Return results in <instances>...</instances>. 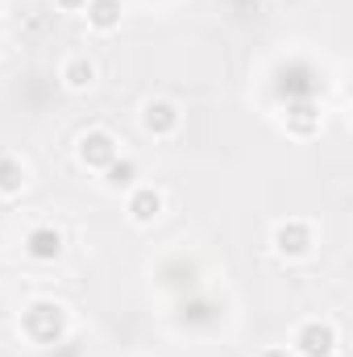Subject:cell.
<instances>
[{
  "instance_id": "6da1fadb",
  "label": "cell",
  "mask_w": 353,
  "mask_h": 357,
  "mask_svg": "<svg viewBox=\"0 0 353 357\" xmlns=\"http://www.w3.org/2000/svg\"><path fill=\"white\" fill-rule=\"evenodd\" d=\"M21 333L33 345H54L67 337V307L59 299H29L21 312Z\"/></svg>"
},
{
  "instance_id": "7a4b0ae2",
  "label": "cell",
  "mask_w": 353,
  "mask_h": 357,
  "mask_svg": "<svg viewBox=\"0 0 353 357\" xmlns=\"http://www.w3.org/2000/svg\"><path fill=\"white\" fill-rule=\"evenodd\" d=\"M287 349H291L295 357H337V349H341V333H337L333 320L312 316V320H299V324H295Z\"/></svg>"
},
{
  "instance_id": "3957f363",
  "label": "cell",
  "mask_w": 353,
  "mask_h": 357,
  "mask_svg": "<svg viewBox=\"0 0 353 357\" xmlns=\"http://www.w3.org/2000/svg\"><path fill=\"white\" fill-rule=\"evenodd\" d=\"M270 245H274V254H278L283 262H303V258H312V250H316V229H312V220H303V216H287V220L274 225Z\"/></svg>"
},
{
  "instance_id": "277c9868",
  "label": "cell",
  "mask_w": 353,
  "mask_h": 357,
  "mask_svg": "<svg viewBox=\"0 0 353 357\" xmlns=\"http://www.w3.org/2000/svg\"><path fill=\"white\" fill-rule=\"evenodd\" d=\"M137 121H142V133L146 137L167 142V137H175L179 125H183V108H179L175 100H167V96H150V100H142Z\"/></svg>"
},
{
  "instance_id": "5b68a950",
  "label": "cell",
  "mask_w": 353,
  "mask_h": 357,
  "mask_svg": "<svg viewBox=\"0 0 353 357\" xmlns=\"http://www.w3.org/2000/svg\"><path fill=\"white\" fill-rule=\"evenodd\" d=\"M112 158H121V142H117V133L112 129H88V133H80V142H75V162L84 167V171H104Z\"/></svg>"
},
{
  "instance_id": "8992f818",
  "label": "cell",
  "mask_w": 353,
  "mask_h": 357,
  "mask_svg": "<svg viewBox=\"0 0 353 357\" xmlns=\"http://www.w3.org/2000/svg\"><path fill=\"white\" fill-rule=\"evenodd\" d=\"M163 212H167V195H163V187H154V183H137V187L125 191V216H129V225L150 229V225L163 220Z\"/></svg>"
},
{
  "instance_id": "52a82bcc",
  "label": "cell",
  "mask_w": 353,
  "mask_h": 357,
  "mask_svg": "<svg viewBox=\"0 0 353 357\" xmlns=\"http://www.w3.org/2000/svg\"><path fill=\"white\" fill-rule=\"evenodd\" d=\"M21 254H25L29 262H38V266H50V262H59V258L67 254V237H63V229H54V225H33V229H25V237H21Z\"/></svg>"
},
{
  "instance_id": "ba28073f",
  "label": "cell",
  "mask_w": 353,
  "mask_h": 357,
  "mask_svg": "<svg viewBox=\"0 0 353 357\" xmlns=\"http://www.w3.org/2000/svg\"><path fill=\"white\" fill-rule=\"evenodd\" d=\"M96 79H100V67H96V59L88 54H67L63 59V67H59V84L67 91H91L96 88Z\"/></svg>"
},
{
  "instance_id": "9c48e42d",
  "label": "cell",
  "mask_w": 353,
  "mask_h": 357,
  "mask_svg": "<svg viewBox=\"0 0 353 357\" xmlns=\"http://www.w3.org/2000/svg\"><path fill=\"white\" fill-rule=\"evenodd\" d=\"M84 17H88V29H91V33H112V29H121L125 4H121V0H88Z\"/></svg>"
},
{
  "instance_id": "30bf717a",
  "label": "cell",
  "mask_w": 353,
  "mask_h": 357,
  "mask_svg": "<svg viewBox=\"0 0 353 357\" xmlns=\"http://www.w3.org/2000/svg\"><path fill=\"white\" fill-rule=\"evenodd\" d=\"M100 178H104V187H108V191H129V187H137V183H142V167H137V158L121 154V158H112V162L100 171Z\"/></svg>"
},
{
  "instance_id": "8fae6325",
  "label": "cell",
  "mask_w": 353,
  "mask_h": 357,
  "mask_svg": "<svg viewBox=\"0 0 353 357\" xmlns=\"http://www.w3.org/2000/svg\"><path fill=\"white\" fill-rule=\"evenodd\" d=\"M25 183H29L25 162H21V158H13V154H0V195H4V199H13V195H21V191H25Z\"/></svg>"
},
{
  "instance_id": "7c38bea8",
  "label": "cell",
  "mask_w": 353,
  "mask_h": 357,
  "mask_svg": "<svg viewBox=\"0 0 353 357\" xmlns=\"http://www.w3.org/2000/svg\"><path fill=\"white\" fill-rule=\"evenodd\" d=\"M283 129H287L291 137H299V142H303V137H316V133H320V112H316L312 104H299V108L287 112Z\"/></svg>"
},
{
  "instance_id": "4fadbf2b",
  "label": "cell",
  "mask_w": 353,
  "mask_h": 357,
  "mask_svg": "<svg viewBox=\"0 0 353 357\" xmlns=\"http://www.w3.org/2000/svg\"><path fill=\"white\" fill-rule=\"evenodd\" d=\"M54 8H63V13H84L88 0H54Z\"/></svg>"
},
{
  "instance_id": "5bb4252c",
  "label": "cell",
  "mask_w": 353,
  "mask_h": 357,
  "mask_svg": "<svg viewBox=\"0 0 353 357\" xmlns=\"http://www.w3.org/2000/svg\"><path fill=\"white\" fill-rule=\"evenodd\" d=\"M258 357H295L287 345H266V349H258Z\"/></svg>"
},
{
  "instance_id": "9a60e30c",
  "label": "cell",
  "mask_w": 353,
  "mask_h": 357,
  "mask_svg": "<svg viewBox=\"0 0 353 357\" xmlns=\"http://www.w3.org/2000/svg\"><path fill=\"white\" fill-rule=\"evenodd\" d=\"M0 13H4V0H0Z\"/></svg>"
}]
</instances>
